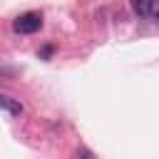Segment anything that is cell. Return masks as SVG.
<instances>
[{
    "label": "cell",
    "mask_w": 159,
    "mask_h": 159,
    "mask_svg": "<svg viewBox=\"0 0 159 159\" xmlns=\"http://www.w3.org/2000/svg\"><path fill=\"white\" fill-rule=\"evenodd\" d=\"M40 27H42V15H40V12H35V10L17 15V17H15V22H12V30H15L17 35H35Z\"/></svg>",
    "instance_id": "1"
},
{
    "label": "cell",
    "mask_w": 159,
    "mask_h": 159,
    "mask_svg": "<svg viewBox=\"0 0 159 159\" xmlns=\"http://www.w3.org/2000/svg\"><path fill=\"white\" fill-rule=\"evenodd\" d=\"M0 109H5V112L12 114V117H20V114H22L20 99H15V97H10V94H0Z\"/></svg>",
    "instance_id": "2"
},
{
    "label": "cell",
    "mask_w": 159,
    "mask_h": 159,
    "mask_svg": "<svg viewBox=\"0 0 159 159\" xmlns=\"http://www.w3.org/2000/svg\"><path fill=\"white\" fill-rule=\"evenodd\" d=\"M147 17L149 20H157L159 17V0H149L147 2Z\"/></svg>",
    "instance_id": "3"
},
{
    "label": "cell",
    "mask_w": 159,
    "mask_h": 159,
    "mask_svg": "<svg viewBox=\"0 0 159 159\" xmlns=\"http://www.w3.org/2000/svg\"><path fill=\"white\" fill-rule=\"evenodd\" d=\"M147 2H149V0H132L134 12H137V15H142V17H147Z\"/></svg>",
    "instance_id": "4"
},
{
    "label": "cell",
    "mask_w": 159,
    "mask_h": 159,
    "mask_svg": "<svg viewBox=\"0 0 159 159\" xmlns=\"http://www.w3.org/2000/svg\"><path fill=\"white\" fill-rule=\"evenodd\" d=\"M50 52H52V47H50V45H47V47H45V50H42V52H40V57H50Z\"/></svg>",
    "instance_id": "5"
}]
</instances>
